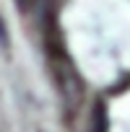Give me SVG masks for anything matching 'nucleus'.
<instances>
[{"instance_id": "obj_1", "label": "nucleus", "mask_w": 130, "mask_h": 132, "mask_svg": "<svg viewBox=\"0 0 130 132\" xmlns=\"http://www.w3.org/2000/svg\"><path fill=\"white\" fill-rule=\"evenodd\" d=\"M49 68H52V78H55V86L62 96V101L70 106V111L81 104V83H78V75L73 70V62L70 57L65 54L62 49H52L49 54Z\"/></svg>"}, {"instance_id": "obj_2", "label": "nucleus", "mask_w": 130, "mask_h": 132, "mask_svg": "<svg viewBox=\"0 0 130 132\" xmlns=\"http://www.w3.org/2000/svg\"><path fill=\"white\" fill-rule=\"evenodd\" d=\"M0 44H3V47L8 44V29H5V21L3 18H0Z\"/></svg>"}, {"instance_id": "obj_3", "label": "nucleus", "mask_w": 130, "mask_h": 132, "mask_svg": "<svg viewBox=\"0 0 130 132\" xmlns=\"http://www.w3.org/2000/svg\"><path fill=\"white\" fill-rule=\"evenodd\" d=\"M24 3H26V5H29V3H31V0H18V5H24Z\"/></svg>"}]
</instances>
